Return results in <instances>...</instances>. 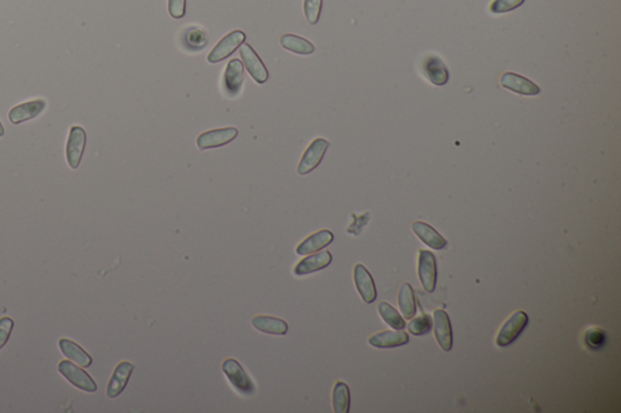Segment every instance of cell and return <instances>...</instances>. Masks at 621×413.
I'll return each mask as SVG.
<instances>
[{"label":"cell","mask_w":621,"mask_h":413,"mask_svg":"<svg viewBox=\"0 0 621 413\" xmlns=\"http://www.w3.org/2000/svg\"><path fill=\"white\" fill-rule=\"evenodd\" d=\"M222 371L232 384V387L244 396H250L256 392V387L253 381L244 371L243 366L239 364L237 360H224V364H222Z\"/></svg>","instance_id":"cell-1"},{"label":"cell","mask_w":621,"mask_h":413,"mask_svg":"<svg viewBox=\"0 0 621 413\" xmlns=\"http://www.w3.org/2000/svg\"><path fill=\"white\" fill-rule=\"evenodd\" d=\"M245 39L247 35L243 30H236L229 32V35H224V38L215 45L214 49L210 51V54L208 55V62L213 64H219L221 61L229 59L231 55L234 54L236 50L245 43Z\"/></svg>","instance_id":"cell-2"},{"label":"cell","mask_w":621,"mask_h":413,"mask_svg":"<svg viewBox=\"0 0 621 413\" xmlns=\"http://www.w3.org/2000/svg\"><path fill=\"white\" fill-rule=\"evenodd\" d=\"M330 147V143L324 138H316L307 149L303 153L301 160L298 162V173L301 176L312 173L314 169L318 168L319 164L323 160L325 153Z\"/></svg>","instance_id":"cell-3"},{"label":"cell","mask_w":621,"mask_h":413,"mask_svg":"<svg viewBox=\"0 0 621 413\" xmlns=\"http://www.w3.org/2000/svg\"><path fill=\"white\" fill-rule=\"evenodd\" d=\"M59 372L65 377L75 388L84 390L88 393H95L97 390V384L91 378L88 372L80 369L70 360H62L59 364Z\"/></svg>","instance_id":"cell-4"},{"label":"cell","mask_w":621,"mask_h":413,"mask_svg":"<svg viewBox=\"0 0 621 413\" xmlns=\"http://www.w3.org/2000/svg\"><path fill=\"white\" fill-rule=\"evenodd\" d=\"M528 324V315L518 310L515 314H512L505 324L502 325L497 337V345L499 347H507L512 345L521 335L523 329H526Z\"/></svg>","instance_id":"cell-5"},{"label":"cell","mask_w":621,"mask_h":413,"mask_svg":"<svg viewBox=\"0 0 621 413\" xmlns=\"http://www.w3.org/2000/svg\"><path fill=\"white\" fill-rule=\"evenodd\" d=\"M86 146V133L82 126H72L66 144V159L70 169L79 168Z\"/></svg>","instance_id":"cell-6"},{"label":"cell","mask_w":621,"mask_h":413,"mask_svg":"<svg viewBox=\"0 0 621 413\" xmlns=\"http://www.w3.org/2000/svg\"><path fill=\"white\" fill-rule=\"evenodd\" d=\"M243 81L244 68L242 61H239L238 59H231L226 66L222 78V90L224 95L229 99L237 97L242 91Z\"/></svg>","instance_id":"cell-7"},{"label":"cell","mask_w":621,"mask_h":413,"mask_svg":"<svg viewBox=\"0 0 621 413\" xmlns=\"http://www.w3.org/2000/svg\"><path fill=\"white\" fill-rule=\"evenodd\" d=\"M240 57L243 59L244 66L248 70V73L253 77L254 80L258 84H265L269 80V70L264 62L256 54V51L251 48V45L244 43L240 46Z\"/></svg>","instance_id":"cell-8"},{"label":"cell","mask_w":621,"mask_h":413,"mask_svg":"<svg viewBox=\"0 0 621 413\" xmlns=\"http://www.w3.org/2000/svg\"><path fill=\"white\" fill-rule=\"evenodd\" d=\"M237 136H238V128H233V126L215 128V130L200 133L197 137V146L202 151L222 147V146L232 142Z\"/></svg>","instance_id":"cell-9"},{"label":"cell","mask_w":621,"mask_h":413,"mask_svg":"<svg viewBox=\"0 0 621 413\" xmlns=\"http://www.w3.org/2000/svg\"><path fill=\"white\" fill-rule=\"evenodd\" d=\"M419 278L428 292H433L437 284V262L432 252L421 250L419 255Z\"/></svg>","instance_id":"cell-10"},{"label":"cell","mask_w":621,"mask_h":413,"mask_svg":"<svg viewBox=\"0 0 621 413\" xmlns=\"http://www.w3.org/2000/svg\"><path fill=\"white\" fill-rule=\"evenodd\" d=\"M353 278L358 292L365 303H373L376 300L378 292L374 284L373 276H370L368 269L363 265H356L353 269Z\"/></svg>","instance_id":"cell-11"},{"label":"cell","mask_w":621,"mask_h":413,"mask_svg":"<svg viewBox=\"0 0 621 413\" xmlns=\"http://www.w3.org/2000/svg\"><path fill=\"white\" fill-rule=\"evenodd\" d=\"M433 329L438 345L444 352H449L452 348V331L450 320L447 311L443 309L434 310L433 313Z\"/></svg>","instance_id":"cell-12"},{"label":"cell","mask_w":621,"mask_h":413,"mask_svg":"<svg viewBox=\"0 0 621 413\" xmlns=\"http://www.w3.org/2000/svg\"><path fill=\"white\" fill-rule=\"evenodd\" d=\"M135 366L128 361H122L117 365L115 372L111 377L108 385H107V396L110 398H115L120 396V394L124 392V389L128 385L131 374L134 371Z\"/></svg>","instance_id":"cell-13"},{"label":"cell","mask_w":621,"mask_h":413,"mask_svg":"<svg viewBox=\"0 0 621 413\" xmlns=\"http://www.w3.org/2000/svg\"><path fill=\"white\" fill-rule=\"evenodd\" d=\"M46 108V101L43 99H33L30 102L19 104L14 108L10 109L9 112V120L11 123L17 124L25 123L28 120L37 118L39 114L44 112Z\"/></svg>","instance_id":"cell-14"},{"label":"cell","mask_w":621,"mask_h":413,"mask_svg":"<svg viewBox=\"0 0 621 413\" xmlns=\"http://www.w3.org/2000/svg\"><path fill=\"white\" fill-rule=\"evenodd\" d=\"M501 85L505 89L510 90L516 94L526 95V96H535L540 94V88L534 84L532 80L524 78L519 74L505 73L501 77Z\"/></svg>","instance_id":"cell-15"},{"label":"cell","mask_w":621,"mask_h":413,"mask_svg":"<svg viewBox=\"0 0 621 413\" xmlns=\"http://www.w3.org/2000/svg\"><path fill=\"white\" fill-rule=\"evenodd\" d=\"M333 261V256L329 251L317 252L316 255L306 257L298 262L294 268V274L298 276H307L316 271H322L324 268L330 266Z\"/></svg>","instance_id":"cell-16"},{"label":"cell","mask_w":621,"mask_h":413,"mask_svg":"<svg viewBox=\"0 0 621 413\" xmlns=\"http://www.w3.org/2000/svg\"><path fill=\"white\" fill-rule=\"evenodd\" d=\"M334 240V234L328 229H322V231L314 233L312 236H308L305 240L301 241L296 247V253L301 256L316 253V252L323 250L324 247L330 245Z\"/></svg>","instance_id":"cell-17"},{"label":"cell","mask_w":621,"mask_h":413,"mask_svg":"<svg viewBox=\"0 0 621 413\" xmlns=\"http://www.w3.org/2000/svg\"><path fill=\"white\" fill-rule=\"evenodd\" d=\"M408 342H409V337H408L407 332H404L402 329L383 331V332L376 334L369 338V345H373L379 349L396 348V347L407 345Z\"/></svg>","instance_id":"cell-18"},{"label":"cell","mask_w":621,"mask_h":413,"mask_svg":"<svg viewBox=\"0 0 621 413\" xmlns=\"http://www.w3.org/2000/svg\"><path fill=\"white\" fill-rule=\"evenodd\" d=\"M254 329L262 334L274 336H284L288 332V324L280 318H274L269 315H258L251 320Z\"/></svg>","instance_id":"cell-19"},{"label":"cell","mask_w":621,"mask_h":413,"mask_svg":"<svg viewBox=\"0 0 621 413\" xmlns=\"http://www.w3.org/2000/svg\"><path fill=\"white\" fill-rule=\"evenodd\" d=\"M412 231L415 233V236H419L423 240V242L430 246L431 249L442 250L447 246V240L434 228H432L428 223H425V222H414L412 223Z\"/></svg>","instance_id":"cell-20"},{"label":"cell","mask_w":621,"mask_h":413,"mask_svg":"<svg viewBox=\"0 0 621 413\" xmlns=\"http://www.w3.org/2000/svg\"><path fill=\"white\" fill-rule=\"evenodd\" d=\"M59 345H60L62 354L65 355L67 359L75 361L82 367L88 369L93 364V358L73 340H68V338H61L59 340Z\"/></svg>","instance_id":"cell-21"},{"label":"cell","mask_w":621,"mask_h":413,"mask_svg":"<svg viewBox=\"0 0 621 413\" xmlns=\"http://www.w3.org/2000/svg\"><path fill=\"white\" fill-rule=\"evenodd\" d=\"M425 72L428 77V80L433 85L442 86L447 84L449 80V72L447 66L443 64L442 59L437 56H430L425 62Z\"/></svg>","instance_id":"cell-22"},{"label":"cell","mask_w":621,"mask_h":413,"mask_svg":"<svg viewBox=\"0 0 621 413\" xmlns=\"http://www.w3.org/2000/svg\"><path fill=\"white\" fill-rule=\"evenodd\" d=\"M280 45L284 49L298 55H312L314 52V45L309 40L295 35H284L280 38Z\"/></svg>","instance_id":"cell-23"},{"label":"cell","mask_w":621,"mask_h":413,"mask_svg":"<svg viewBox=\"0 0 621 413\" xmlns=\"http://www.w3.org/2000/svg\"><path fill=\"white\" fill-rule=\"evenodd\" d=\"M182 44L189 51H200L208 44V35L198 27H189L182 35Z\"/></svg>","instance_id":"cell-24"},{"label":"cell","mask_w":621,"mask_h":413,"mask_svg":"<svg viewBox=\"0 0 621 413\" xmlns=\"http://www.w3.org/2000/svg\"><path fill=\"white\" fill-rule=\"evenodd\" d=\"M398 303H399V308L402 310L404 318L412 319L417 313V303H415V296H414L412 286L407 282L401 286L399 295H398Z\"/></svg>","instance_id":"cell-25"},{"label":"cell","mask_w":621,"mask_h":413,"mask_svg":"<svg viewBox=\"0 0 621 413\" xmlns=\"http://www.w3.org/2000/svg\"><path fill=\"white\" fill-rule=\"evenodd\" d=\"M350 405H351V395L347 384L338 382L333 389L334 412L347 413L350 411Z\"/></svg>","instance_id":"cell-26"},{"label":"cell","mask_w":621,"mask_h":413,"mask_svg":"<svg viewBox=\"0 0 621 413\" xmlns=\"http://www.w3.org/2000/svg\"><path fill=\"white\" fill-rule=\"evenodd\" d=\"M378 309L385 323L390 325L392 329H403L405 327V321L403 320L401 314L393 308L392 305H388V302H381L379 305Z\"/></svg>","instance_id":"cell-27"},{"label":"cell","mask_w":621,"mask_h":413,"mask_svg":"<svg viewBox=\"0 0 621 413\" xmlns=\"http://www.w3.org/2000/svg\"><path fill=\"white\" fill-rule=\"evenodd\" d=\"M323 0H303V12L309 25L318 23L322 12Z\"/></svg>","instance_id":"cell-28"},{"label":"cell","mask_w":621,"mask_h":413,"mask_svg":"<svg viewBox=\"0 0 621 413\" xmlns=\"http://www.w3.org/2000/svg\"><path fill=\"white\" fill-rule=\"evenodd\" d=\"M431 327H432V323H431L430 316L426 314L419 315L418 318L412 319L408 324L409 332L414 336L425 335V334L430 332Z\"/></svg>","instance_id":"cell-29"},{"label":"cell","mask_w":621,"mask_h":413,"mask_svg":"<svg viewBox=\"0 0 621 413\" xmlns=\"http://www.w3.org/2000/svg\"><path fill=\"white\" fill-rule=\"evenodd\" d=\"M585 342H586L587 347L591 349H601L606 342V334L603 329L592 327V329H587L586 334H585Z\"/></svg>","instance_id":"cell-30"},{"label":"cell","mask_w":621,"mask_h":413,"mask_svg":"<svg viewBox=\"0 0 621 413\" xmlns=\"http://www.w3.org/2000/svg\"><path fill=\"white\" fill-rule=\"evenodd\" d=\"M523 3L524 0H494L489 6V11L495 15L505 14L519 8Z\"/></svg>","instance_id":"cell-31"},{"label":"cell","mask_w":621,"mask_h":413,"mask_svg":"<svg viewBox=\"0 0 621 413\" xmlns=\"http://www.w3.org/2000/svg\"><path fill=\"white\" fill-rule=\"evenodd\" d=\"M14 320L9 316H3L0 318V349H3L6 347V343L9 342L11 332L14 329Z\"/></svg>","instance_id":"cell-32"},{"label":"cell","mask_w":621,"mask_h":413,"mask_svg":"<svg viewBox=\"0 0 621 413\" xmlns=\"http://www.w3.org/2000/svg\"><path fill=\"white\" fill-rule=\"evenodd\" d=\"M168 11L173 19H182L186 15V0H168Z\"/></svg>","instance_id":"cell-33"},{"label":"cell","mask_w":621,"mask_h":413,"mask_svg":"<svg viewBox=\"0 0 621 413\" xmlns=\"http://www.w3.org/2000/svg\"><path fill=\"white\" fill-rule=\"evenodd\" d=\"M353 218H354V223L351 224V227L348 228L347 231L350 234L358 236V234L361 233V231H362V228L367 224V222H368L369 218H370V215H369L368 212H365L364 215L359 217L353 215Z\"/></svg>","instance_id":"cell-34"},{"label":"cell","mask_w":621,"mask_h":413,"mask_svg":"<svg viewBox=\"0 0 621 413\" xmlns=\"http://www.w3.org/2000/svg\"><path fill=\"white\" fill-rule=\"evenodd\" d=\"M4 133H6V130H4L3 124L0 123V137H3V136H4Z\"/></svg>","instance_id":"cell-35"}]
</instances>
